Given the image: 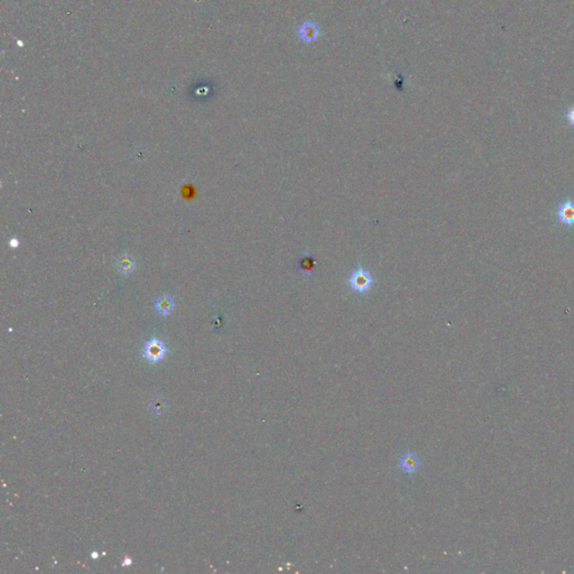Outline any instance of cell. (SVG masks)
Masks as SVG:
<instances>
[{"label": "cell", "mask_w": 574, "mask_h": 574, "mask_svg": "<svg viewBox=\"0 0 574 574\" xmlns=\"http://www.w3.org/2000/svg\"><path fill=\"white\" fill-rule=\"evenodd\" d=\"M154 307H155V311L159 314V316L169 317L170 314L173 311H174L175 301H174V299L172 298V296L165 295V296H162V298H159V299L156 300L155 304H154Z\"/></svg>", "instance_id": "277c9868"}, {"label": "cell", "mask_w": 574, "mask_h": 574, "mask_svg": "<svg viewBox=\"0 0 574 574\" xmlns=\"http://www.w3.org/2000/svg\"><path fill=\"white\" fill-rule=\"evenodd\" d=\"M133 564V559H131L129 557H126L125 560H123L122 562V566H131Z\"/></svg>", "instance_id": "9c48e42d"}, {"label": "cell", "mask_w": 574, "mask_h": 574, "mask_svg": "<svg viewBox=\"0 0 574 574\" xmlns=\"http://www.w3.org/2000/svg\"><path fill=\"white\" fill-rule=\"evenodd\" d=\"M350 286L357 293H365L373 286V277L366 269L358 268L351 274Z\"/></svg>", "instance_id": "7a4b0ae2"}, {"label": "cell", "mask_w": 574, "mask_h": 574, "mask_svg": "<svg viewBox=\"0 0 574 574\" xmlns=\"http://www.w3.org/2000/svg\"><path fill=\"white\" fill-rule=\"evenodd\" d=\"M168 403L163 396H156L154 397L150 403V410L154 415H163L165 412L168 411Z\"/></svg>", "instance_id": "8992f818"}, {"label": "cell", "mask_w": 574, "mask_h": 574, "mask_svg": "<svg viewBox=\"0 0 574 574\" xmlns=\"http://www.w3.org/2000/svg\"><path fill=\"white\" fill-rule=\"evenodd\" d=\"M91 557H92V559H98V558H99V553L94 552V553L91 554Z\"/></svg>", "instance_id": "30bf717a"}, {"label": "cell", "mask_w": 574, "mask_h": 574, "mask_svg": "<svg viewBox=\"0 0 574 574\" xmlns=\"http://www.w3.org/2000/svg\"><path fill=\"white\" fill-rule=\"evenodd\" d=\"M299 267L300 270L303 271V273H311L312 269L316 267V262H314V259L310 256L302 257L300 258Z\"/></svg>", "instance_id": "52a82bcc"}, {"label": "cell", "mask_w": 574, "mask_h": 574, "mask_svg": "<svg viewBox=\"0 0 574 574\" xmlns=\"http://www.w3.org/2000/svg\"><path fill=\"white\" fill-rule=\"evenodd\" d=\"M566 119H567V122H569L570 125L574 126V107H572V108L566 113Z\"/></svg>", "instance_id": "ba28073f"}, {"label": "cell", "mask_w": 574, "mask_h": 574, "mask_svg": "<svg viewBox=\"0 0 574 574\" xmlns=\"http://www.w3.org/2000/svg\"><path fill=\"white\" fill-rule=\"evenodd\" d=\"M117 268H118L121 274L129 275L136 269V264L132 257L125 255L119 257L118 261H117Z\"/></svg>", "instance_id": "5b68a950"}, {"label": "cell", "mask_w": 574, "mask_h": 574, "mask_svg": "<svg viewBox=\"0 0 574 574\" xmlns=\"http://www.w3.org/2000/svg\"><path fill=\"white\" fill-rule=\"evenodd\" d=\"M168 354L169 350L166 348L165 343L157 338H152L151 340L146 342L143 348V356L152 365H157L158 362L163 361Z\"/></svg>", "instance_id": "6da1fadb"}, {"label": "cell", "mask_w": 574, "mask_h": 574, "mask_svg": "<svg viewBox=\"0 0 574 574\" xmlns=\"http://www.w3.org/2000/svg\"><path fill=\"white\" fill-rule=\"evenodd\" d=\"M557 215L561 224L569 227L574 226V201L566 200L561 203Z\"/></svg>", "instance_id": "3957f363"}]
</instances>
